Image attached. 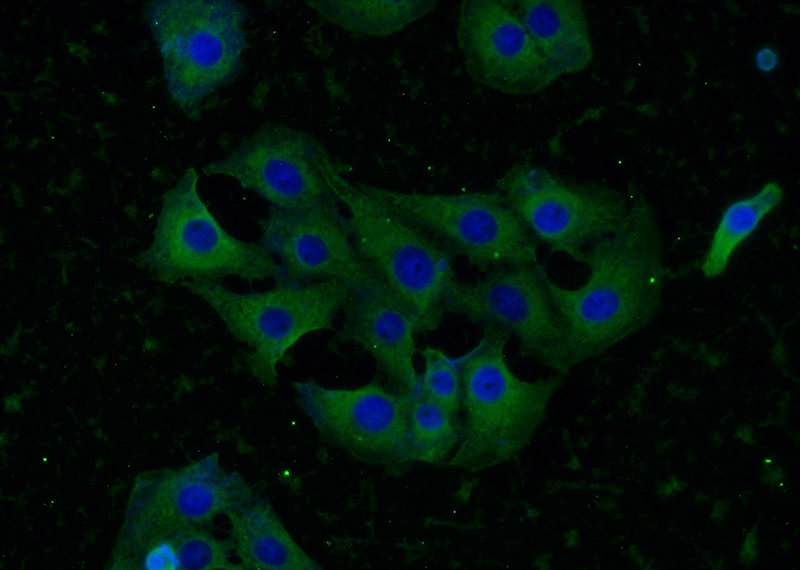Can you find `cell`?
Returning a JSON list of instances; mask_svg holds the SVG:
<instances>
[{"label":"cell","instance_id":"16","mask_svg":"<svg viewBox=\"0 0 800 570\" xmlns=\"http://www.w3.org/2000/svg\"><path fill=\"white\" fill-rule=\"evenodd\" d=\"M232 544L204 527L123 520L109 567L121 570H241Z\"/></svg>","mask_w":800,"mask_h":570},{"label":"cell","instance_id":"10","mask_svg":"<svg viewBox=\"0 0 800 570\" xmlns=\"http://www.w3.org/2000/svg\"><path fill=\"white\" fill-rule=\"evenodd\" d=\"M539 263L499 267L473 283L454 282L444 312L514 336L525 357L560 373L570 370L560 321Z\"/></svg>","mask_w":800,"mask_h":570},{"label":"cell","instance_id":"2","mask_svg":"<svg viewBox=\"0 0 800 570\" xmlns=\"http://www.w3.org/2000/svg\"><path fill=\"white\" fill-rule=\"evenodd\" d=\"M510 335L485 327L476 345L456 357L461 384V436L447 465L476 472L520 453L538 429L561 375L536 380L518 377L505 348Z\"/></svg>","mask_w":800,"mask_h":570},{"label":"cell","instance_id":"7","mask_svg":"<svg viewBox=\"0 0 800 570\" xmlns=\"http://www.w3.org/2000/svg\"><path fill=\"white\" fill-rule=\"evenodd\" d=\"M358 186L480 271L538 263L536 239L495 190L425 194Z\"/></svg>","mask_w":800,"mask_h":570},{"label":"cell","instance_id":"11","mask_svg":"<svg viewBox=\"0 0 800 570\" xmlns=\"http://www.w3.org/2000/svg\"><path fill=\"white\" fill-rule=\"evenodd\" d=\"M331 157L305 131L272 124L259 128L224 158L206 165L205 176H226L273 209L294 211L334 198L323 175Z\"/></svg>","mask_w":800,"mask_h":570},{"label":"cell","instance_id":"6","mask_svg":"<svg viewBox=\"0 0 800 570\" xmlns=\"http://www.w3.org/2000/svg\"><path fill=\"white\" fill-rule=\"evenodd\" d=\"M145 18L163 61L169 95L182 110L202 101L239 72L246 48V10L230 0H157Z\"/></svg>","mask_w":800,"mask_h":570},{"label":"cell","instance_id":"18","mask_svg":"<svg viewBox=\"0 0 800 570\" xmlns=\"http://www.w3.org/2000/svg\"><path fill=\"white\" fill-rule=\"evenodd\" d=\"M230 542L247 570H319L292 538L272 505L255 491L231 509Z\"/></svg>","mask_w":800,"mask_h":570},{"label":"cell","instance_id":"3","mask_svg":"<svg viewBox=\"0 0 800 570\" xmlns=\"http://www.w3.org/2000/svg\"><path fill=\"white\" fill-rule=\"evenodd\" d=\"M323 175L348 212L351 239L361 259L406 304L417 332L436 329L446 293L457 281L450 251L347 180L331 157Z\"/></svg>","mask_w":800,"mask_h":570},{"label":"cell","instance_id":"13","mask_svg":"<svg viewBox=\"0 0 800 570\" xmlns=\"http://www.w3.org/2000/svg\"><path fill=\"white\" fill-rule=\"evenodd\" d=\"M261 244L278 260L285 282L339 280L352 289L383 282L361 259L336 198L294 211L271 210Z\"/></svg>","mask_w":800,"mask_h":570},{"label":"cell","instance_id":"21","mask_svg":"<svg viewBox=\"0 0 800 570\" xmlns=\"http://www.w3.org/2000/svg\"><path fill=\"white\" fill-rule=\"evenodd\" d=\"M409 434L415 462L437 465L447 461L456 449L461 421L418 391L411 396Z\"/></svg>","mask_w":800,"mask_h":570},{"label":"cell","instance_id":"15","mask_svg":"<svg viewBox=\"0 0 800 570\" xmlns=\"http://www.w3.org/2000/svg\"><path fill=\"white\" fill-rule=\"evenodd\" d=\"M343 310L341 338L360 345L372 355L399 391L417 393L419 376L414 366L417 329L406 304L381 282L369 288L352 289Z\"/></svg>","mask_w":800,"mask_h":570},{"label":"cell","instance_id":"17","mask_svg":"<svg viewBox=\"0 0 800 570\" xmlns=\"http://www.w3.org/2000/svg\"><path fill=\"white\" fill-rule=\"evenodd\" d=\"M516 14L538 52L559 76L586 70L593 45L583 4L577 0H520Z\"/></svg>","mask_w":800,"mask_h":570},{"label":"cell","instance_id":"9","mask_svg":"<svg viewBox=\"0 0 800 570\" xmlns=\"http://www.w3.org/2000/svg\"><path fill=\"white\" fill-rule=\"evenodd\" d=\"M293 388L298 406L326 443L389 470L415 462L409 434L412 394L388 390L376 381L331 388L301 380Z\"/></svg>","mask_w":800,"mask_h":570},{"label":"cell","instance_id":"22","mask_svg":"<svg viewBox=\"0 0 800 570\" xmlns=\"http://www.w3.org/2000/svg\"><path fill=\"white\" fill-rule=\"evenodd\" d=\"M424 368L419 377V392L458 415L461 409V384L455 358L443 350L426 347L422 350Z\"/></svg>","mask_w":800,"mask_h":570},{"label":"cell","instance_id":"4","mask_svg":"<svg viewBox=\"0 0 800 570\" xmlns=\"http://www.w3.org/2000/svg\"><path fill=\"white\" fill-rule=\"evenodd\" d=\"M202 299L248 353L250 374L266 386L277 381V364L303 336L333 328L352 287L339 280L283 282L270 290L238 293L216 281L180 283Z\"/></svg>","mask_w":800,"mask_h":570},{"label":"cell","instance_id":"12","mask_svg":"<svg viewBox=\"0 0 800 570\" xmlns=\"http://www.w3.org/2000/svg\"><path fill=\"white\" fill-rule=\"evenodd\" d=\"M456 41L469 77L494 91L532 95L559 78L538 52L516 12L501 1H462Z\"/></svg>","mask_w":800,"mask_h":570},{"label":"cell","instance_id":"19","mask_svg":"<svg viewBox=\"0 0 800 570\" xmlns=\"http://www.w3.org/2000/svg\"><path fill=\"white\" fill-rule=\"evenodd\" d=\"M326 21L354 34L393 35L431 13V0H314L305 2Z\"/></svg>","mask_w":800,"mask_h":570},{"label":"cell","instance_id":"8","mask_svg":"<svg viewBox=\"0 0 800 570\" xmlns=\"http://www.w3.org/2000/svg\"><path fill=\"white\" fill-rule=\"evenodd\" d=\"M501 195L535 239L552 253L583 262L588 246L615 231L629 207L617 191L573 183L530 163H516L496 181Z\"/></svg>","mask_w":800,"mask_h":570},{"label":"cell","instance_id":"5","mask_svg":"<svg viewBox=\"0 0 800 570\" xmlns=\"http://www.w3.org/2000/svg\"><path fill=\"white\" fill-rule=\"evenodd\" d=\"M198 177L189 167L164 194L153 240L137 257L138 264L169 284L230 276L285 282L282 268L262 244L240 240L221 227L198 193Z\"/></svg>","mask_w":800,"mask_h":570},{"label":"cell","instance_id":"1","mask_svg":"<svg viewBox=\"0 0 800 570\" xmlns=\"http://www.w3.org/2000/svg\"><path fill=\"white\" fill-rule=\"evenodd\" d=\"M583 263L589 274L578 288L545 278L569 368L649 325L672 277L655 212L644 199L629 204L615 231L588 246Z\"/></svg>","mask_w":800,"mask_h":570},{"label":"cell","instance_id":"14","mask_svg":"<svg viewBox=\"0 0 800 570\" xmlns=\"http://www.w3.org/2000/svg\"><path fill=\"white\" fill-rule=\"evenodd\" d=\"M252 492L239 473L223 468L214 452L179 468L139 474L124 519L204 527Z\"/></svg>","mask_w":800,"mask_h":570},{"label":"cell","instance_id":"20","mask_svg":"<svg viewBox=\"0 0 800 570\" xmlns=\"http://www.w3.org/2000/svg\"><path fill=\"white\" fill-rule=\"evenodd\" d=\"M783 200L782 186L776 181H769L753 195L728 205L700 262L702 275L707 279L721 276L735 251Z\"/></svg>","mask_w":800,"mask_h":570}]
</instances>
